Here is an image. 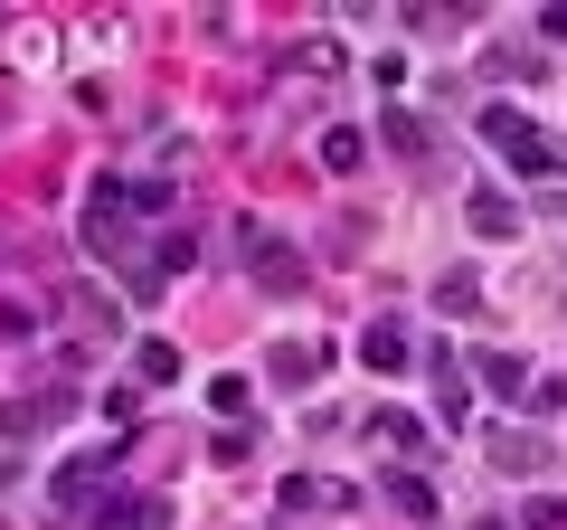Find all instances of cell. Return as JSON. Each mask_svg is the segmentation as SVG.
<instances>
[{"instance_id": "cell-2", "label": "cell", "mask_w": 567, "mask_h": 530, "mask_svg": "<svg viewBox=\"0 0 567 530\" xmlns=\"http://www.w3.org/2000/svg\"><path fill=\"white\" fill-rule=\"evenodd\" d=\"M473 133H483L492 152H511V171H520V181H548V171H567V152L548 143V133L520 114V104H483V114H473Z\"/></svg>"}, {"instance_id": "cell-10", "label": "cell", "mask_w": 567, "mask_h": 530, "mask_svg": "<svg viewBox=\"0 0 567 530\" xmlns=\"http://www.w3.org/2000/svg\"><path fill=\"white\" fill-rule=\"evenodd\" d=\"M473 227H483V237H511V227H520L511 190H473Z\"/></svg>"}, {"instance_id": "cell-11", "label": "cell", "mask_w": 567, "mask_h": 530, "mask_svg": "<svg viewBox=\"0 0 567 530\" xmlns=\"http://www.w3.org/2000/svg\"><path fill=\"white\" fill-rule=\"evenodd\" d=\"M360 133H350V123H331V133H322V171H360Z\"/></svg>"}, {"instance_id": "cell-8", "label": "cell", "mask_w": 567, "mask_h": 530, "mask_svg": "<svg viewBox=\"0 0 567 530\" xmlns=\"http://www.w3.org/2000/svg\"><path fill=\"white\" fill-rule=\"evenodd\" d=\"M388 502H398L406 521H435V483H425V473H398V465H388Z\"/></svg>"}, {"instance_id": "cell-15", "label": "cell", "mask_w": 567, "mask_h": 530, "mask_svg": "<svg viewBox=\"0 0 567 530\" xmlns=\"http://www.w3.org/2000/svg\"><path fill=\"white\" fill-rule=\"evenodd\" d=\"M123 530H171V502H133V521Z\"/></svg>"}, {"instance_id": "cell-12", "label": "cell", "mask_w": 567, "mask_h": 530, "mask_svg": "<svg viewBox=\"0 0 567 530\" xmlns=\"http://www.w3.org/2000/svg\"><path fill=\"white\" fill-rule=\"evenodd\" d=\"M520 408H529V417H558V408H567V379H529Z\"/></svg>"}, {"instance_id": "cell-7", "label": "cell", "mask_w": 567, "mask_h": 530, "mask_svg": "<svg viewBox=\"0 0 567 530\" xmlns=\"http://www.w3.org/2000/svg\"><path fill=\"white\" fill-rule=\"evenodd\" d=\"M483 379H492V398H511V408L529 398V369H520V350H483Z\"/></svg>"}, {"instance_id": "cell-4", "label": "cell", "mask_w": 567, "mask_h": 530, "mask_svg": "<svg viewBox=\"0 0 567 530\" xmlns=\"http://www.w3.org/2000/svg\"><path fill=\"white\" fill-rule=\"evenodd\" d=\"M284 511H350V483H331V473H284Z\"/></svg>"}, {"instance_id": "cell-5", "label": "cell", "mask_w": 567, "mask_h": 530, "mask_svg": "<svg viewBox=\"0 0 567 530\" xmlns=\"http://www.w3.org/2000/svg\"><path fill=\"white\" fill-rule=\"evenodd\" d=\"M275 379H331V342H275Z\"/></svg>"}, {"instance_id": "cell-3", "label": "cell", "mask_w": 567, "mask_h": 530, "mask_svg": "<svg viewBox=\"0 0 567 530\" xmlns=\"http://www.w3.org/2000/svg\"><path fill=\"white\" fill-rule=\"evenodd\" d=\"M246 265H256V285H275V294H293V285H303V246L265 237V227H246Z\"/></svg>"}, {"instance_id": "cell-6", "label": "cell", "mask_w": 567, "mask_h": 530, "mask_svg": "<svg viewBox=\"0 0 567 530\" xmlns=\"http://www.w3.org/2000/svg\"><path fill=\"white\" fill-rule=\"evenodd\" d=\"M360 360H369V369H406V360H416L406 323H369V332H360Z\"/></svg>"}, {"instance_id": "cell-16", "label": "cell", "mask_w": 567, "mask_h": 530, "mask_svg": "<svg viewBox=\"0 0 567 530\" xmlns=\"http://www.w3.org/2000/svg\"><path fill=\"white\" fill-rule=\"evenodd\" d=\"M539 39H567V0H558V10H539Z\"/></svg>"}, {"instance_id": "cell-13", "label": "cell", "mask_w": 567, "mask_h": 530, "mask_svg": "<svg viewBox=\"0 0 567 530\" xmlns=\"http://www.w3.org/2000/svg\"><path fill=\"white\" fill-rule=\"evenodd\" d=\"M208 408H218V417L246 408V379H237V369H227V379H208Z\"/></svg>"}, {"instance_id": "cell-1", "label": "cell", "mask_w": 567, "mask_h": 530, "mask_svg": "<svg viewBox=\"0 0 567 530\" xmlns=\"http://www.w3.org/2000/svg\"><path fill=\"white\" fill-rule=\"evenodd\" d=\"M162 208H171V181H95V200H85V246L114 256L123 227H133V218H162Z\"/></svg>"}, {"instance_id": "cell-14", "label": "cell", "mask_w": 567, "mask_h": 530, "mask_svg": "<svg viewBox=\"0 0 567 530\" xmlns=\"http://www.w3.org/2000/svg\"><path fill=\"white\" fill-rule=\"evenodd\" d=\"M0 332H10V342H29V332H39V313H29V304H0Z\"/></svg>"}, {"instance_id": "cell-9", "label": "cell", "mask_w": 567, "mask_h": 530, "mask_svg": "<svg viewBox=\"0 0 567 530\" xmlns=\"http://www.w3.org/2000/svg\"><path fill=\"white\" fill-rule=\"evenodd\" d=\"M133 379L142 388H171V379H181V342H142L133 350Z\"/></svg>"}]
</instances>
